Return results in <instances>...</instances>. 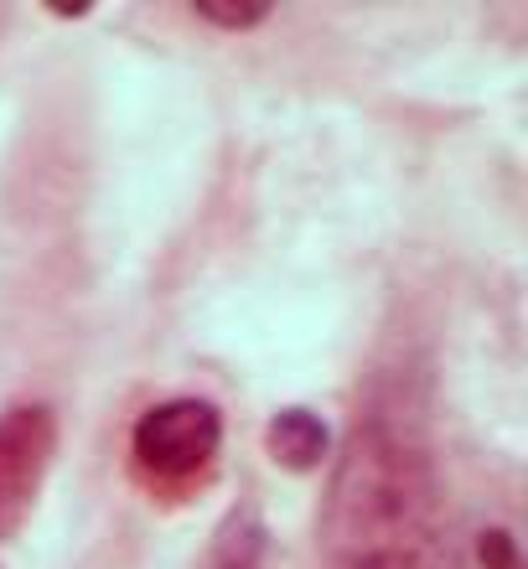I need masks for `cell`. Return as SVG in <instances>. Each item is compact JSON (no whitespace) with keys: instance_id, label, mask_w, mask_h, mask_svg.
<instances>
[{"instance_id":"obj_1","label":"cell","mask_w":528,"mask_h":569,"mask_svg":"<svg viewBox=\"0 0 528 569\" xmlns=\"http://www.w3.org/2000/svg\"><path fill=\"white\" fill-rule=\"evenodd\" d=\"M327 569H446V508L430 450L405 420L368 415L342 440L321 508Z\"/></svg>"},{"instance_id":"obj_2","label":"cell","mask_w":528,"mask_h":569,"mask_svg":"<svg viewBox=\"0 0 528 569\" xmlns=\"http://www.w3.org/2000/svg\"><path fill=\"white\" fill-rule=\"evenodd\" d=\"M218 461H223V415L212 399L177 393L130 425V450H124L130 481L161 508H181L197 492H208Z\"/></svg>"},{"instance_id":"obj_3","label":"cell","mask_w":528,"mask_h":569,"mask_svg":"<svg viewBox=\"0 0 528 569\" xmlns=\"http://www.w3.org/2000/svg\"><path fill=\"white\" fill-rule=\"evenodd\" d=\"M58 456V420L47 405H16L0 415V543L27 523Z\"/></svg>"},{"instance_id":"obj_4","label":"cell","mask_w":528,"mask_h":569,"mask_svg":"<svg viewBox=\"0 0 528 569\" xmlns=\"http://www.w3.org/2000/svg\"><path fill=\"white\" fill-rule=\"evenodd\" d=\"M265 450L286 471H317L327 461V425L311 409H280L265 430Z\"/></svg>"},{"instance_id":"obj_5","label":"cell","mask_w":528,"mask_h":569,"mask_svg":"<svg viewBox=\"0 0 528 569\" xmlns=\"http://www.w3.org/2000/svg\"><path fill=\"white\" fill-rule=\"evenodd\" d=\"M192 21H202V27H212V31H255V27H265L270 21V6L265 0H192Z\"/></svg>"},{"instance_id":"obj_6","label":"cell","mask_w":528,"mask_h":569,"mask_svg":"<svg viewBox=\"0 0 528 569\" xmlns=\"http://www.w3.org/2000/svg\"><path fill=\"white\" fill-rule=\"evenodd\" d=\"M477 559H482L487 569H524V559H518V539L508 533V528H487L482 539H477Z\"/></svg>"}]
</instances>
